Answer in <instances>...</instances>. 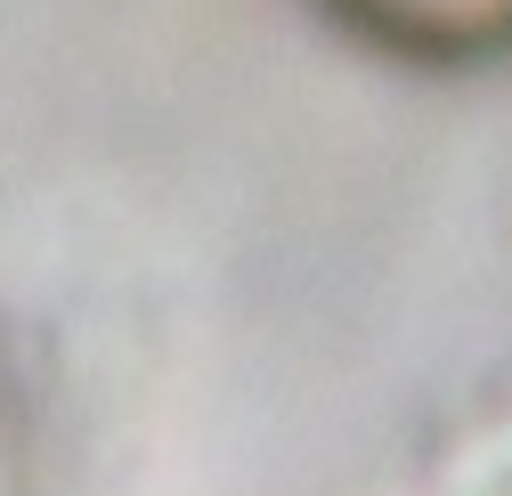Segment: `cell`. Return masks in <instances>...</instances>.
Wrapping results in <instances>:
<instances>
[{
    "mask_svg": "<svg viewBox=\"0 0 512 496\" xmlns=\"http://www.w3.org/2000/svg\"><path fill=\"white\" fill-rule=\"evenodd\" d=\"M399 17H447V25H496V17H512V0H399Z\"/></svg>",
    "mask_w": 512,
    "mask_h": 496,
    "instance_id": "cell-1",
    "label": "cell"
}]
</instances>
